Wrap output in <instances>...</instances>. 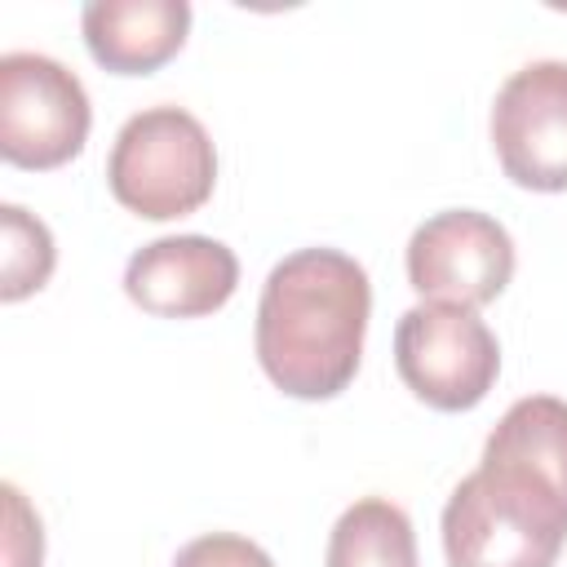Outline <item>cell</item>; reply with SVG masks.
<instances>
[{"label":"cell","instance_id":"obj_1","mask_svg":"<svg viewBox=\"0 0 567 567\" xmlns=\"http://www.w3.org/2000/svg\"><path fill=\"white\" fill-rule=\"evenodd\" d=\"M567 540V403L527 394L505 408L483 461L443 505L447 567H554Z\"/></svg>","mask_w":567,"mask_h":567},{"label":"cell","instance_id":"obj_2","mask_svg":"<svg viewBox=\"0 0 567 567\" xmlns=\"http://www.w3.org/2000/svg\"><path fill=\"white\" fill-rule=\"evenodd\" d=\"M372 315L368 270L341 248H297L261 284L257 363L288 399H337L363 359Z\"/></svg>","mask_w":567,"mask_h":567},{"label":"cell","instance_id":"obj_3","mask_svg":"<svg viewBox=\"0 0 567 567\" xmlns=\"http://www.w3.org/2000/svg\"><path fill=\"white\" fill-rule=\"evenodd\" d=\"M106 186L120 208L146 221L190 217L213 199L217 146L186 106H146L120 124Z\"/></svg>","mask_w":567,"mask_h":567},{"label":"cell","instance_id":"obj_4","mask_svg":"<svg viewBox=\"0 0 567 567\" xmlns=\"http://www.w3.org/2000/svg\"><path fill=\"white\" fill-rule=\"evenodd\" d=\"M394 368L434 412H470L501 377V341L478 310L421 301L399 315Z\"/></svg>","mask_w":567,"mask_h":567},{"label":"cell","instance_id":"obj_5","mask_svg":"<svg viewBox=\"0 0 567 567\" xmlns=\"http://www.w3.org/2000/svg\"><path fill=\"white\" fill-rule=\"evenodd\" d=\"M89 93L75 71L44 53L0 58V155L13 168L49 173L71 164L89 142Z\"/></svg>","mask_w":567,"mask_h":567},{"label":"cell","instance_id":"obj_6","mask_svg":"<svg viewBox=\"0 0 567 567\" xmlns=\"http://www.w3.org/2000/svg\"><path fill=\"white\" fill-rule=\"evenodd\" d=\"M514 279L509 230L478 208H443L408 239V284L421 301L478 310Z\"/></svg>","mask_w":567,"mask_h":567},{"label":"cell","instance_id":"obj_7","mask_svg":"<svg viewBox=\"0 0 567 567\" xmlns=\"http://www.w3.org/2000/svg\"><path fill=\"white\" fill-rule=\"evenodd\" d=\"M492 146L523 190H567V62L518 66L492 102Z\"/></svg>","mask_w":567,"mask_h":567},{"label":"cell","instance_id":"obj_8","mask_svg":"<svg viewBox=\"0 0 567 567\" xmlns=\"http://www.w3.org/2000/svg\"><path fill=\"white\" fill-rule=\"evenodd\" d=\"M239 288V257L213 235H164L124 266V292L155 319H204Z\"/></svg>","mask_w":567,"mask_h":567},{"label":"cell","instance_id":"obj_9","mask_svg":"<svg viewBox=\"0 0 567 567\" xmlns=\"http://www.w3.org/2000/svg\"><path fill=\"white\" fill-rule=\"evenodd\" d=\"M89 58L111 75H151L182 53L190 31L186 0H93L80 13Z\"/></svg>","mask_w":567,"mask_h":567},{"label":"cell","instance_id":"obj_10","mask_svg":"<svg viewBox=\"0 0 567 567\" xmlns=\"http://www.w3.org/2000/svg\"><path fill=\"white\" fill-rule=\"evenodd\" d=\"M323 563L328 567H421L412 518L385 496H363L346 505L341 518L332 523Z\"/></svg>","mask_w":567,"mask_h":567},{"label":"cell","instance_id":"obj_11","mask_svg":"<svg viewBox=\"0 0 567 567\" xmlns=\"http://www.w3.org/2000/svg\"><path fill=\"white\" fill-rule=\"evenodd\" d=\"M0 230H4V248H0V297L4 301H22L31 292H40L53 275V235L40 217H31L22 204H4L0 208Z\"/></svg>","mask_w":567,"mask_h":567},{"label":"cell","instance_id":"obj_12","mask_svg":"<svg viewBox=\"0 0 567 567\" xmlns=\"http://www.w3.org/2000/svg\"><path fill=\"white\" fill-rule=\"evenodd\" d=\"M173 567H275L270 554L235 532H204L195 540H186L173 558Z\"/></svg>","mask_w":567,"mask_h":567},{"label":"cell","instance_id":"obj_13","mask_svg":"<svg viewBox=\"0 0 567 567\" xmlns=\"http://www.w3.org/2000/svg\"><path fill=\"white\" fill-rule=\"evenodd\" d=\"M44 558V532L35 509L27 505V496L4 483V549H0V567H40Z\"/></svg>","mask_w":567,"mask_h":567}]
</instances>
